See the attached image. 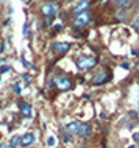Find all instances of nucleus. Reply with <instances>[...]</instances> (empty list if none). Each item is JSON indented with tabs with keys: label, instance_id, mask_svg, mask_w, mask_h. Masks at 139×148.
Here are the masks:
<instances>
[{
	"label": "nucleus",
	"instance_id": "6e6552de",
	"mask_svg": "<svg viewBox=\"0 0 139 148\" xmlns=\"http://www.w3.org/2000/svg\"><path fill=\"white\" fill-rule=\"evenodd\" d=\"M78 136H81V137H86V136L91 134V126L88 123H78V128H77V133Z\"/></svg>",
	"mask_w": 139,
	"mask_h": 148
},
{
	"label": "nucleus",
	"instance_id": "f8f14e48",
	"mask_svg": "<svg viewBox=\"0 0 139 148\" xmlns=\"http://www.w3.org/2000/svg\"><path fill=\"white\" fill-rule=\"evenodd\" d=\"M77 128H78V123L77 122H70L66 125V130L70 131V133H77Z\"/></svg>",
	"mask_w": 139,
	"mask_h": 148
},
{
	"label": "nucleus",
	"instance_id": "f03ea898",
	"mask_svg": "<svg viewBox=\"0 0 139 148\" xmlns=\"http://www.w3.org/2000/svg\"><path fill=\"white\" fill-rule=\"evenodd\" d=\"M109 73L106 72V69H103L100 72H97V73L94 75V78H92V83L94 84H103V83H106V81H109Z\"/></svg>",
	"mask_w": 139,
	"mask_h": 148
},
{
	"label": "nucleus",
	"instance_id": "4468645a",
	"mask_svg": "<svg viewBox=\"0 0 139 148\" xmlns=\"http://www.w3.org/2000/svg\"><path fill=\"white\" fill-rule=\"evenodd\" d=\"M47 145H49V147H53L55 145V137H53V136L47 137Z\"/></svg>",
	"mask_w": 139,
	"mask_h": 148
},
{
	"label": "nucleus",
	"instance_id": "2eb2a0df",
	"mask_svg": "<svg viewBox=\"0 0 139 148\" xmlns=\"http://www.w3.org/2000/svg\"><path fill=\"white\" fill-rule=\"evenodd\" d=\"M133 27H134V30H138V31H139V16H138V17H134V21H133Z\"/></svg>",
	"mask_w": 139,
	"mask_h": 148
},
{
	"label": "nucleus",
	"instance_id": "f3484780",
	"mask_svg": "<svg viewBox=\"0 0 139 148\" xmlns=\"http://www.w3.org/2000/svg\"><path fill=\"white\" fill-rule=\"evenodd\" d=\"M6 70H10V67H8V66H3V67H0V73H3V72H6Z\"/></svg>",
	"mask_w": 139,
	"mask_h": 148
},
{
	"label": "nucleus",
	"instance_id": "a211bd4d",
	"mask_svg": "<svg viewBox=\"0 0 139 148\" xmlns=\"http://www.w3.org/2000/svg\"><path fill=\"white\" fill-rule=\"evenodd\" d=\"M63 140H64V142H69V137H67V136H64V134H63Z\"/></svg>",
	"mask_w": 139,
	"mask_h": 148
},
{
	"label": "nucleus",
	"instance_id": "0eeeda50",
	"mask_svg": "<svg viewBox=\"0 0 139 148\" xmlns=\"http://www.w3.org/2000/svg\"><path fill=\"white\" fill-rule=\"evenodd\" d=\"M89 6V2H88V0H80V2H78L77 3V5H75L74 6V10H72V13L74 14H81V13H85V10H86V8H88Z\"/></svg>",
	"mask_w": 139,
	"mask_h": 148
},
{
	"label": "nucleus",
	"instance_id": "9d476101",
	"mask_svg": "<svg viewBox=\"0 0 139 148\" xmlns=\"http://www.w3.org/2000/svg\"><path fill=\"white\" fill-rule=\"evenodd\" d=\"M21 112H22V115H28L31 114V106L30 105H27V103H23V105H21Z\"/></svg>",
	"mask_w": 139,
	"mask_h": 148
},
{
	"label": "nucleus",
	"instance_id": "ddd939ff",
	"mask_svg": "<svg viewBox=\"0 0 139 148\" xmlns=\"http://www.w3.org/2000/svg\"><path fill=\"white\" fill-rule=\"evenodd\" d=\"M116 5L119 8H127L128 6V0H116Z\"/></svg>",
	"mask_w": 139,
	"mask_h": 148
},
{
	"label": "nucleus",
	"instance_id": "dca6fc26",
	"mask_svg": "<svg viewBox=\"0 0 139 148\" xmlns=\"http://www.w3.org/2000/svg\"><path fill=\"white\" fill-rule=\"evenodd\" d=\"M13 90L16 92V94H19V92H21V87H19L17 84H14V86H13Z\"/></svg>",
	"mask_w": 139,
	"mask_h": 148
},
{
	"label": "nucleus",
	"instance_id": "aec40b11",
	"mask_svg": "<svg viewBox=\"0 0 139 148\" xmlns=\"http://www.w3.org/2000/svg\"><path fill=\"white\" fill-rule=\"evenodd\" d=\"M134 140H139V134H134Z\"/></svg>",
	"mask_w": 139,
	"mask_h": 148
},
{
	"label": "nucleus",
	"instance_id": "423d86ee",
	"mask_svg": "<svg viewBox=\"0 0 139 148\" xmlns=\"http://www.w3.org/2000/svg\"><path fill=\"white\" fill-rule=\"evenodd\" d=\"M69 44L67 42H53L52 44V50L56 51V53H66L67 50H69Z\"/></svg>",
	"mask_w": 139,
	"mask_h": 148
},
{
	"label": "nucleus",
	"instance_id": "20e7f679",
	"mask_svg": "<svg viewBox=\"0 0 139 148\" xmlns=\"http://www.w3.org/2000/svg\"><path fill=\"white\" fill-rule=\"evenodd\" d=\"M55 84H56V87L59 90H69L70 87H72L70 79L66 78V77H58L56 79H55Z\"/></svg>",
	"mask_w": 139,
	"mask_h": 148
},
{
	"label": "nucleus",
	"instance_id": "39448f33",
	"mask_svg": "<svg viewBox=\"0 0 139 148\" xmlns=\"http://www.w3.org/2000/svg\"><path fill=\"white\" fill-rule=\"evenodd\" d=\"M89 19H91V17H89V14L85 11V13L78 14L77 17H75V21H74V25H75V27H85L86 23L89 22Z\"/></svg>",
	"mask_w": 139,
	"mask_h": 148
},
{
	"label": "nucleus",
	"instance_id": "1a4fd4ad",
	"mask_svg": "<svg viewBox=\"0 0 139 148\" xmlns=\"http://www.w3.org/2000/svg\"><path fill=\"white\" fill-rule=\"evenodd\" d=\"M33 142H34V136L31 133H27V134H23L21 137V147H28Z\"/></svg>",
	"mask_w": 139,
	"mask_h": 148
},
{
	"label": "nucleus",
	"instance_id": "9b49d317",
	"mask_svg": "<svg viewBox=\"0 0 139 148\" xmlns=\"http://www.w3.org/2000/svg\"><path fill=\"white\" fill-rule=\"evenodd\" d=\"M19 143H21V137H19V136H13V137H11V140H10V147L11 148H16L19 145Z\"/></svg>",
	"mask_w": 139,
	"mask_h": 148
},
{
	"label": "nucleus",
	"instance_id": "6ab92c4d",
	"mask_svg": "<svg viewBox=\"0 0 139 148\" xmlns=\"http://www.w3.org/2000/svg\"><path fill=\"white\" fill-rule=\"evenodd\" d=\"M0 148H10V145H5V143H2V145H0Z\"/></svg>",
	"mask_w": 139,
	"mask_h": 148
},
{
	"label": "nucleus",
	"instance_id": "7ed1b4c3",
	"mask_svg": "<svg viewBox=\"0 0 139 148\" xmlns=\"http://www.w3.org/2000/svg\"><path fill=\"white\" fill-rule=\"evenodd\" d=\"M56 10H58V6L55 5V3H44V5L41 6V14L42 16H45V17H52L55 13H56Z\"/></svg>",
	"mask_w": 139,
	"mask_h": 148
},
{
	"label": "nucleus",
	"instance_id": "f257e3e1",
	"mask_svg": "<svg viewBox=\"0 0 139 148\" xmlns=\"http://www.w3.org/2000/svg\"><path fill=\"white\" fill-rule=\"evenodd\" d=\"M75 62H77L78 69L85 70V69H89V67H94L95 64H97V59L92 58V56H81V58H78Z\"/></svg>",
	"mask_w": 139,
	"mask_h": 148
}]
</instances>
